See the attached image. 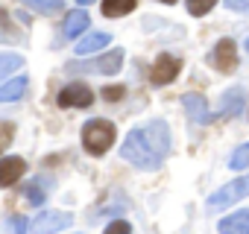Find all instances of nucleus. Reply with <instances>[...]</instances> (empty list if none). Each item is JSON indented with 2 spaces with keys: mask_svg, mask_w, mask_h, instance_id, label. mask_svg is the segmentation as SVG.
Returning a JSON list of instances; mask_svg holds the SVG:
<instances>
[{
  "mask_svg": "<svg viewBox=\"0 0 249 234\" xmlns=\"http://www.w3.org/2000/svg\"><path fill=\"white\" fill-rule=\"evenodd\" d=\"M170 155V129L164 120H150L144 126H135L126 141L120 144V158L141 170H156Z\"/></svg>",
  "mask_w": 249,
  "mask_h": 234,
  "instance_id": "1",
  "label": "nucleus"
},
{
  "mask_svg": "<svg viewBox=\"0 0 249 234\" xmlns=\"http://www.w3.org/2000/svg\"><path fill=\"white\" fill-rule=\"evenodd\" d=\"M114 144V126L108 120H88L82 126V147L88 155H106Z\"/></svg>",
  "mask_w": 249,
  "mask_h": 234,
  "instance_id": "2",
  "label": "nucleus"
},
{
  "mask_svg": "<svg viewBox=\"0 0 249 234\" xmlns=\"http://www.w3.org/2000/svg\"><path fill=\"white\" fill-rule=\"evenodd\" d=\"M246 196H249V176H240V179L217 187L208 196V208H229V205H234V202H240Z\"/></svg>",
  "mask_w": 249,
  "mask_h": 234,
  "instance_id": "3",
  "label": "nucleus"
},
{
  "mask_svg": "<svg viewBox=\"0 0 249 234\" xmlns=\"http://www.w3.org/2000/svg\"><path fill=\"white\" fill-rule=\"evenodd\" d=\"M208 62H211L220 73H231V70L237 67V44H234L231 38L217 41L214 50H211V56H208Z\"/></svg>",
  "mask_w": 249,
  "mask_h": 234,
  "instance_id": "4",
  "label": "nucleus"
},
{
  "mask_svg": "<svg viewBox=\"0 0 249 234\" xmlns=\"http://www.w3.org/2000/svg\"><path fill=\"white\" fill-rule=\"evenodd\" d=\"M91 102H94V91L88 85H82V82H71L59 94V105L62 108H88Z\"/></svg>",
  "mask_w": 249,
  "mask_h": 234,
  "instance_id": "5",
  "label": "nucleus"
},
{
  "mask_svg": "<svg viewBox=\"0 0 249 234\" xmlns=\"http://www.w3.org/2000/svg\"><path fill=\"white\" fill-rule=\"evenodd\" d=\"M120 65H123V50H108V53H103V56H97L91 62L76 65V70H88V73H117Z\"/></svg>",
  "mask_w": 249,
  "mask_h": 234,
  "instance_id": "6",
  "label": "nucleus"
},
{
  "mask_svg": "<svg viewBox=\"0 0 249 234\" xmlns=\"http://www.w3.org/2000/svg\"><path fill=\"white\" fill-rule=\"evenodd\" d=\"M179 70H182V62H179L176 56L161 53V56L156 59V65H153L150 79H153V85H170V82L179 76Z\"/></svg>",
  "mask_w": 249,
  "mask_h": 234,
  "instance_id": "7",
  "label": "nucleus"
},
{
  "mask_svg": "<svg viewBox=\"0 0 249 234\" xmlns=\"http://www.w3.org/2000/svg\"><path fill=\"white\" fill-rule=\"evenodd\" d=\"M71 222H73V217L68 211H47L33 222V234H56V231L68 228Z\"/></svg>",
  "mask_w": 249,
  "mask_h": 234,
  "instance_id": "8",
  "label": "nucleus"
},
{
  "mask_svg": "<svg viewBox=\"0 0 249 234\" xmlns=\"http://www.w3.org/2000/svg\"><path fill=\"white\" fill-rule=\"evenodd\" d=\"M182 105H185V111L191 114V120L194 123H199V126H205V123H211L214 120V114H211V108H208V102H205V97L202 94H182Z\"/></svg>",
  "mask_w": 249,
  "mask_h": 234,
  "instance_id": "9",
  "label": "nucleus"
},
{
  "mask_svg": "<svg viewBox=\"0 0 249 234\" xmlns=\"http://www.w3.org/2000/svg\"><path fill=\"white\" fill-rule=\"evenodd\" d=\"M24 173H27L24 158H18V155L3 158V161H0V187H12L15 182H21Z\"/></svg>",
  "mask_w": 249,
  "mask_h": 234,
  "instance_id": "10",
  "label": "nucleus"
},
{
  "mask_svg": "<svg viewBox=\"0 0 249 234\" xmlns=\"http://www.w3.org/2000/svg\"><path fill=\"white\" fill-rule=\"evenodd\" d=\"M246 108V91L243 88H229L220 100V117H237Z\"/></svg>",
  "mask_w": 249,
  "mask_h": 234,
  "instance_id": "11",
  "label": "nucleus"
},
{
  "mask_svg": "<svg viewBox=\"0 0 249 234\" xmlns=\"http://www.w3.org/2000/svg\"><path fill=\"white\" fill-rule=\"evenodd\" d=\"M108 41H111L108 33H91V35H85L73 50H76V56H94V53H100L103 47H108Z\"/></svg>",
  "mask_w": 249,
  "mask_h": 234,
  "instance_id": "12",
  "label": "nucleus"
},
{
  "mask_svg": "<svg viewBox=\"0 0 249 234\" xmlns=\"http://www.w3.org/2000/svg\"><path fill=\"white\" fill-rule=\"evenodd\" d=\"M217 231L220 234H249V211H237V214L220 219Z\"/></svg>",
  "mask_w": 249,
  "mask_h": 234,
  "instance_id": "13",
  "label": "nucleus"
},
{
  "mask_svg": "<svg viewBox=\"0 0 249 234\" xmlns=\"http://www.w3.org/2000/svg\"><path fill=\"white\" fill-rule=\"evenodd\" d=\"M88 27V12L85 9H73L68 18H65V24H62V33L68 35V38H76L82 30Z\"/></svg>",
  "mask_w": 249,
  "mask_h": 234,
  "instance_id": "14",
  "label": "nucleus"
},
{
  "mask_svg": "<svg viewBox=\"0 0 249 234\" xmlns=\"http://www.w3.org/2000/svg\"><path fill=\"white\" fill-rule=\"evenodd\" d=\"M27 79L24 76H15V79H9L6 85H0V102H15V100H21L24 97V91H27Z\"/></svg>",
  "mask_w": 249,
  "mask_h": 234,
  "instance_id": "15",
  "label": "nucleus"
},
{
  "mask_svg": "<svg viewBox=\"0 0 249 234\" xmlns=\"http://www.w3.org/2000/svg\"><path fill=\"white\" fill-rule=\"evenodd\" d=\"M138 6V0H103V15L106 18H123Z\"/></svg>",
  "mask_w": 249,
  "mask_h": 234,
  "instance_id": "16",
  "label": "nucleus"
},
{
  "mask_svg": "<svg viewBox=\"0 0 249 234\" xmlns=\"http://www.w3.org/2000/svg\"><path fill=\"white\" fill-rule=\"evenodd\" d=\"M21 3H27L30 9H36L41 15H56V12H62L65 0H21Z\"/></svg>",
  "mask_w": 249,
  "mask_h": 234,
  "instance_id": "17",
  "label": "nucleus"
},
{
  "mask_svg": "<svg viewBox=\"0 0 249 234\" xmlns=\"http://www.w3.org/2000/svg\"><path fill=\"white\" fill-rule=\"evenodd\" d=\"M21 67H24V59L18 53H0V79L12 70H21Z\"/></svg>",
  "mask_w": 249,
  "mask_h": 234,
  "instance_id": "18",
  "label": "nucleus"
},
{
  "mask_svg": "<svg viewBox=\"0 0 249 234\" xmlns=\"http://www.w3.org/2000/svg\"><path fill=\"white\" fill-rule=\"evenodd\" d=\"M249 164V144H240L234 152H231V158H229V167L231 170H243Z\"/></svg>",
  "mask_w": 249,
  "mask_h": 234,
  "instance_id": "19",
  "label": "nucleus"
},
{
  "mask_svg": "<svg viewBox=\"0 0 249 234\" xmlns=\"http://www.w3.org/2000/svg\"><path fill=\"white\" fill-rule=\"evenodd\" d=\"M185 3H188V12H191L194 18H202V15H208V12L214 9L217 0H185Z\"/></svg>",
  "mask_w": 249,
  "mask_h": 234,
  "instance_id": "20",
  "label": "nucleus"
},
{
  "mask_svg": "<svg viewBox=\"0 0 249 234\" xmlns=\"http://www.w3.org/2000/svg\"><path fill=\"white\" fill-rule=\"evenodd\" d=\"M27 202H30V205H41V202H44V190H41L38 182L27 184Z\"/></svg>",
  "mask_w": 249,
  "mask_h": 234,
  "instance_id": "21",
  "label": "nucleus"
},
{
  "mask_svg": "<svg viewBox=\"0 0 249 234\" xmlns=\"http://www.w3.org/2000/svg\"><path fill=\"white\" fill-rule=\"evenodd\" d=\"M12 135H15V126L12 123H0V152L12 144Z\"/></svg>",
  "mask_w": 249,
  "mask_h": 234,
  "instance_id": "22",
  "label": "nucleus"
},
{
  "mask_svg": "<svg viewBox=\"0 0 249 234\" xmlns=\"http://www.w3.org/2000/svg\"><path fill=\"white\" fill-rule=\"evenodd\" d=\"M106 234H132V225H129L126 219H114V222L106 228Z\"/></svg>",
  "mask_w": 249,
  "mask_h": 234,
  "instance_id": "23",
  "label": "nucleus"
},
{
  "mask_svg": "<svg viewBox=\"0 0 249 234\" xmlns=\"http://www.w3.org/2000/svg\"><path fill=\"white\" fill-rule=\"evenodd\" d=\"M100 94H103L108 102H117V100H120L123 94H126V91H123V85H108V88H103Z\"/></svg>",
  "mask_w": 249,
  "mask_h": 234,
  "instance_id": "24",
  "label": "nucleus"
},
{
  "mask_svg": "<svg viewBox=\"0 0 249 234\" xmlns=\"http://www.w3.org/2000/svg\"><path fill=\"white\" fill-rule=\"evenodd\" d=\"M226 3V9H231V12H246L249 9V0H223Z\"/></svg>",
  "mask_w": 249,
  "mask_h": 234,
  "instance_id": "25",
  "label": "nucleus"
},
{
  "mask_svg": "<svg viewBox=\"0 0 249 234\" xmlns=\"http://www.w3.org/2000/svg\"><path fill=\"white\" fill-rule=\"evenodd\" d=\"M12 228H15L18 234H27V222H24L21 217H15V219H12Z\"/></svg>",
  "mask_w": 249,
  "mask_h": 234,
  "instance_id": "26",
  "label": "nucleus"
},
{
  "mask_svg": "<svg viewBox=\"0 0 249 234\" xmlns=\"http://www.w3.org/2000/svg\"><path fill=\"white\" fill-rule=\"evenodd\" d=\"M79 3H82V6H88V3H94V0H79Z\"/></svg>",
  "mask_w": 249,
  "mask_h": 234,
  "instance_id": "27",
  "label": "nucleus"
},
{
  "mask_svg": "<svg viewBox=\"0 0 249 234\" xmlns=\"http://www.w3.org/2000/svg\"><path fill=\"white\" fill-rule=\"evenodd\" d=\"M161 3H167V6H170V3H176V0H161Z\"/></svg>",
  "mask_w": 249,
  "mask_h": 234,
  "instance_id": "28",
  "label": "nucleus"
},
{
  "mask_svg": "<svg viewBox=\"0 0 249 234\" xmlns=\"http://www.w3.org/2000/svg\"><path fill=\"white\" fill-rule=\"evenodd\" d=\"M246 50H249V38H246Z\"/></svg>",
  "mask_w": 249,
  "mask_h": 234,
  "instance_id": "29",
  "label": "nucleus"
}]
</instances>
